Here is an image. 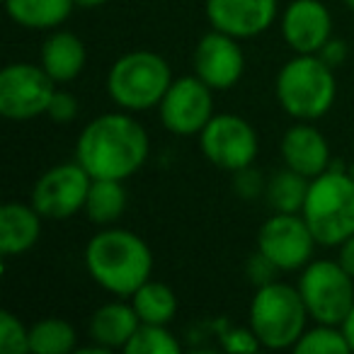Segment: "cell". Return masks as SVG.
<instances>
[{"label":"cell","mask_w":354,"mask_h":354,"mask_svg":"<svg viewBox=\"0 0 354 354\" xmlns=\"http://www.w3.org/2000/svg\"><path fill=\"white\" fill-rule=\"evenodd\" d=\"M151 138L131 112H104L90 119L75 141V160L93 180H129L146 165Z\"/></svg>","instance_id":"1"},{"label":"cell","mask_w":354,"mask_h":354,"mask_svg":"<svg viewBox=\"0 0 354 354\" xmlns=\"http://www.w3.org/2000/svg\"><path fill=\"white\" fill-rule=\"evenodd\" d=\"M85 270L90 279L117 299H131L133 291L153 277L151 245L138 233L104 226L85 245Z\"/></svg>","instance_id":"2"},{"label":"cell","mask_w":354,"mask_h":354,"mask_svg":"<svg viewBox=\"0 0 354 354\" xmlns=\"http://www.w3.org/2000/svg\"><path fill=\"white\" fill-rule=\"evenodd\" d=\"M274 95L291 119L315 122L333 109L337 97L335 68H330L318 54H296L277 73Z\"/></svg>","instance_id":"3"},{"label":"cell","mask_w":354,"mask_h":354,"mask_svg":"<svg viewBox=\"0 0 354 354\" xmlns=\"http://www.w3.org/2000/svg\"><path fill=\"white\" fill-rule=\"evenodd\" d=\"M301 216L323 248H339L354 233V175L328 167L308 185Z\"/></svg>","instance_id":"4"},{"label":"cell","mask_w":354,"mask_h":354,"mask_svg":"<svg viewBox=\"0 0 354 354\" xmlns=\"http://www.w3.org/2000/svg\"><path fill=\"white\" fill-rule=\"evenodd\" d=\"M308 308L299 286L286 281H267L257 286L248 310V325L257 335L262 349H294L308 328Z\"/></svg>","instance_id":"5"},{"label":"cell","mask_w":354,"mask_h":354,"mask_svg":"<svg viewBox=\"0 0 354 354\" xmlns=\"http://www.w3.org/2000/svg\"><path fill=\"white\" fill-rule=\"evenodd\" d=\"M172 68L160 54L146 49L119 56L107 71V95L119 109L148 112L158 109L172 83Z\"/></svg>","instance_id":"6"},{"label":"cell","mask_w":354,"mask_h":354,"mask_svg":"<svg viewBox=\"0 0 354 354\" xmlns=\"http://www.w3.org/2000/svg\"><path fill=\"white\" fill-rule=\"evenodd\" d=\"M296 286L313 323L339 325L354 306V277L339 260H310Z\"/></svg>","instance_id":"7"},{"label":"cell","mask_w":354,"mask_h":354,"mask_svg":"<svg viewBox=\"0 0 354 354\" xmlns=\"http://www.w3.org/2000/svg\"><path fill=\"white\" fill-rule=\"evenodd\" d=\"M199 151L214 167L238 172L250 167L260 153V136L255 127L241 114H214L199 133Z\"/></svg>","instance_id":"8"},{"label":"cell","mask_w":354,"mask_h":354,"mask_svg":"<svg viewBox=\"0 0 354 354\" xmlns=\"http://www.w3.org/2000/svg\"><path fill=\"white\" fill-rule=\"evenodd\" d=\"M93 177L78 160L59 162L37 177L30 202L46 221H68L85 209Z\"/></svg>","instance_id":"9"},{"label":"cell","mask_w":354,"mask_h":354,"mask_svg":"<svg viewBox=\"0 0 354 354\" xmlns=\"http://www.w3.org/2000/svg\"><path fill=\"white\" fill-rule=\"evenodd\" d=\"M56 88L39 64H8L0 71V114L10 122H32L46 114Z\"/></svg>","instance_id":"10"},{"label":"cell","mask_w":354,"mask_h":354,"mask_svg":"<svg viewBox=\"0 0 354 354\" xmlns=\"http://www.w3.org/2000/svg\"><path fill=\"white\" fill-rule=\"evenodd\" d=\"M318 241L301 214L274 212L257 231V252L267 257L277 272H301L310 260Z\"/></svg>","instance_id":"11"},{"label":"cell","mask_w":354,"mask_h":354,"mask_svg":"<svg viewBox=\"0 0 354 354\" xmlns=\"http://www.w3.org/2000/svg\"><path fill=\"white\" fill-rule=\"evenodd\" d=\"M214 114V90L194 73L172 80L158 104L160 124L175 136H199Z\"/></svg>","instance_id":"12"},{"label":"cell","mask_w":354,"mask_h":354,"mask_svg":"<svg viewBox=\"0 0 354 354\" xmlns=\"http://www.w3.org/2000/svg\"><path fill=\"white\" fill-rule=\"evenodd\" d=\"M238 41L241 39L226 35V32L212 30L194 46V56H192L194 75L202 78L214 93L231 90L243 78L245 54H243Z\"/></svg>","instance_id":"13"},{"label":"cell","mask_w":354,"mask_h":354,"mask_svg":"<svg viewBox=\"0 0 354 354\" xmlns=\"http://www.w3.org/2000/svg\"><path fill=\"white\" fill-rule=\"evenodd\" d=\"M204 12L212 30L226 32L236 39H252L274 25L279 0H207Z\"/></svg>","instance_id":"14"},{"label":"cell","mask_w":354,"mask_h":354,"mask_svg":"<svg viewBox=\"0 0 354 354\" xmlns=\"http://www.w3.org/2000/svg\"><path fill=\"white\" fill-rule=\"evenodd\" d=\"M279 32L294 54H318L333 37V15L323 0H291L281 12Z\"/></svg>","instance_id":"15"},{"label":"cell","mask_w":354,"mask_h":354,"mask_svg":"<svg viewBox=\"0 0 354 354\" xmlns=\"http://www.w3.org/2000/svg\"><path fill=\"white\" fill-rule=\"evenodd\" d=\"M279 153L281 160H284V167H291V170L308 177V180L318 177L328 167H333L330 165L328 138L310 122H299L286 129L279 143Z\"/></svg>","instance_id":"16"},{"label":"cell","mask_w":354,"mask_h":354,"mask_svg":"<svg viewBox=\"0 0 354 354\" xmlns=\"http://www.w3.org/2000/svg\"><path fill=\"white\" fill-rule=\"evenodd\" d=\"M141 320H138L136 308L131 301H109V304L100 306L88 323V335L93 344H97L102 352H114V349H127L129 339L138 330Z\"/></svg>","instance_id":"17"},{"label":"cell","mask_w":354,"mask_h":354,"mask_svg":"<svg viewBox=\"0 0 354 354\" xmlns=\"http://www.w3.org/2000/svg\"><path fill=\"white\" fill-rule=\"evenodd\" d=\"M44 216L30 204L8 202L0 209V252L17 257L30 252L41 238Z\"/></svg>","instance_id":"18"},{"label":"cell","mask_w":354,"mask_h":354,"mask_svg":"<svg viewBox=\"0 0 354 354\" xmlns=\"http://www.w3.org/2000/svg\"><path fill=\"white\" fill-rule=\"evenodd\" d=\"M88 51L78 35L66 30H54L39 49V66L54 78L56 85L75 80L85 71Z\"/></svg>","instance_id":"19"},{"label":"cell","mask_w":354,"mask_h":354,"mask_svg":"<svg viewBox=\"0 0 354 354\" xmlns=\"http://www.w3.org/2000/svg\"><path fill=\"white\" fill-rule=\"evenodd\" d=\"M17 27L30 32H54L75 10V0H3Z\"/></svg>","instance_id":"20"},{"label":"cell","mask_w":354,"mask_h":354,"mask_svg":"<svg viewBox=\"0 0 354 354\" xmlns=\"http://www.w3.org/2000/svg\"><path fill=\"white\" fill-rule=\"evenodd\" d=\"M127 212V189L119 180H93L83 214L95 226H117Z\"/></svg>","instance_id":"21"},{"label":"cell","mask_w":354,"mask_h":354,"mask_svg":"<svg viewBox=\"0 0 354 354\" xmlns=\"http://www.w3.org/2000/svg\"><path fill=\"white\" fill-rule=\"evenodd\" d=\"M129 301L136 308L141 323L170 325L177 313L175 291L165 281H158V279H148L146 284H141Z\"/></svg>","instance_id":"22"},{"label":"cell","mask_w":354,"mask_h":354,"mask_svg":"<svg viewBox=\"0 0 354 354\" xmlns=\"http://www.w3.org/2000/svg\"><path fill=\"white\" fill-rule=\"evenodd\" d=\"M310 180L304 175H299L291 167L274 172V175L267 180V192L265 199L272 207V212L279 214H301L306 202V194H308Z\"/></svg>","instance_id":"23"},{"label":"cell","mask_w":354,"mask_h":354,"mask_svg":"<svg viewBox=\"0 0 354 354\" xmlns=\"http://www.w3.org/2000/svg\"><path fill=\"white\" fill-rule=\"evenodd\" d=\"M78 349V333L64 318H44L30 325V354H68Z\"/></svg>","instance_id":"24"},{"label":"cell","mask_w":354,"mask_h":354,"mask_svg":"<svg viewBox=\"0 0 354 354\" xmlns=\"http://www.w3.org/2000/svg\"><path fill=\"white\" fill-rule=\"evenodd\" d=\"M296 354H347L349 344L339 325L315 323L313 328H306L299 342L294 344Z\"/></svg>","instance_id":"25"},{"label":"cell","mask_w":354,"mask_h":354,"mask_svg":"<svg viewBox=\"0 0 354 354\" xmlns=\"http://www.w3.org/2000/svg\"><path fill=\"white\" fill-rule=\"evenodd\" d=\"M183 344L167 330V325L141 323L133 337L129 339L127 354H180Z\"/></svg>","instance_id":"26"},{"label":"cell","mask_w":354,"mask_h":354,"mask_svg":"<svg viewBox=\"0 0 354 354\" xmlns=\"http://www.w3.org/2000/svg\"><path fill=\"white\" fill-rule=\"evenodd\" d=\"M0 352L30 354V328L10 310L0 313Z\"/></svg>","instance_id":"27"},{"label":"cell","mask_w":354,"mask_h":354,"mask_svg":"<svg viewBox=\"0 0 354 354\" xmlns=\"http://www.w3.org/2000/svg\"><path fill=\"white\" fill-rule=\"evenodd\" d=\"M78 112H80L78 97H75L73 93H68V90L56 88L54 97H51L49 107H46V117L54 124H71V122H75Z\"/></svg>","instance_id":"28"},{"label":"cell","mask_w":354,"mask_h":354,"mask_svg":"<svg viewBox=\"0 0 354 354\" xmlns=\"http://www.w3.org/2000/svg\"><path fill=\"white\" fill-rule=\"evenodd\" d=\"M218 339H221V347L226 349V352H257V349H262L260 339L252 333L250 325H248V328L223 330V333L218 335Z\"/></svg>","instance_id":"29"},{"label":"cell","mask_w":354,"mask_h":354,"mask_svg":"<svg viewBox=\"0 0 354 354\" xmlns=\"http://www.w3.org/2000/svg\"><path fill=\"white\" fill-rule=\"evenodd\" d=\"M236 175V183H233V189L241 194L243 199H257V197H265L267 192V180L262 177L260 170L255 167H243V170L233 172Z\"/></svg>","instance_id":"30"},{"label":"cell","mask_w":354,"mask_h":354,"mask_svg":"<svg viewBox=\"0 0 354 354\" xmlns=\"http://www.w3.org/2000/svg\"><path fill=\"white\" fill-rule=\"evenodd\" d=\"M245 274H248V279H250V281H255L257 286H262V284H267V281L274 279L277 267L272 265V262L267 260V257L262 255V252H255V255H252L250 260H248Z\"/></svg>","instance_id":"31"},{"label":"cell","mask_w":354,"mask_h":354,"mask_svg":"<svg viewBox=\"0 0 354 354\" xmlns=\"http://www.w3.org/2000/svg\"><path fill=\"white\" fill-rule=\"evenodd\" d=\"M318 56L330 66V68H337V66H342L344 61H347L349 46H347V41L339 39V37H330V39L323 44V49L318 51Z\"/></svg>","instance_id":"32"},{"label":"cell","mask_w":354,"mask_h":354,"mask_svg":"<svg viewBox=\"0 0 354 354\" xmlns=\"http://www.w3.org/2000/svg\"><path fill=\"white\" fill-rule=\"evenodd\" d=\"M337 260H339V265L354 277V233L337 248Z\"/></svg>","instance_id":"33"},{"label":"cell","mask_w":354,"mask_h":354,"mask_svg":"<svg viewBox=\"0 0 354 354\" xmlns=\"http://www.w3.org/2000/svg\"><path fill=\"white\" fill-rule=\"evenodd\" d=\"M339 328H342L344 337H347V344H349V352H354V306L349 308V313L344 315V320L339 323Z\"/></svg>","instance_id":"34"},{"label":"cell","mask_w":354,"mask_h":354,"mask_svg":"<svg viewBox=\"0 0 354 354\" xmlns=\"http://www.w3.org/2000/svg\"><path fill=\"white\" fill-rule=\"evenodd\" d=\"M107 0H75V8L80 10H95V8H102Z\"/></svg>","instance_id":"35"},{"label":"cell","mask_w":354,"mask_h":354,"mask_svg":"<svg viewBox=\"0 0 354 354\" xmlns=\"http://www.w3.org/2000/svg\"><path fill=\"white\" fill-rule=\"evenodd\" d=\"M342 3H344V6H347V8H349V10H352V12H354V0H342Z\"/></svg>","instance_id":"36"}]
</instances>
